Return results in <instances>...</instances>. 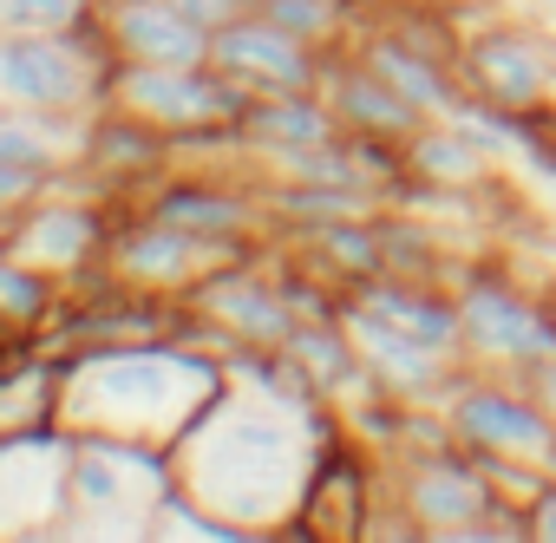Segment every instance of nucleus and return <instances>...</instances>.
Here are the masks:
<instances>
[{"instance_id": "nucleus-1", "label": "nucleus", "mask_w": 556, "mask_h": 543, "mask_svg": "<svg viewBox=\"0 0 556 543\" xmlns=\"http://www.w3.org/2000/svg\"><path fill=\"white\" fill-rule=\"evenodd\" d=\"M341 426V406L321 413H295L282 400H268L255 387H223L170 445L177 452V478L223 517L255 523L262 536H275V523L295 517L315 445Z\"/></svg>"}, {"instance_id": "nucleus-2", "label": "nucleus", "mask_w": 556, "mask_h": 543, "mask_svg": "<svg viewBox=\"0 0 556 543\" xmlns=\"http://www.w3.org/2000/svg\"><path fill=\"white\" fill-rule=\"evenodd\" d=\"M60 367V419L99 426L151 445H177L184 426L229 387L223 354L184 348L170 334L99 341V348H53Z\"/></svg>"}, {"instance_id": "nucleus-3", "label": "nucleus", "mask_w": 556, "mask_h": 543, "mask_svg": "<svg viewBox=\"0 0 556 543\" xmlns=\"http://www.w3.org/2000/svg\"><path fill=\"white\" fill-rule=\"evenodd\" d=\"M177 484V452L99 426H73L66 536H151L157 497Z\"/></svg>"}, {"instance_id": "nucleus-4", "label": "nucleus", "mask_w": 556, "mask_h": 543, "mask_svg": "<svg viewBox=\"0 0 556 543\" xmlns=\"http://www.w3.org/2000/svg\"><path fill=\"white\" fill-rule=\"evenodd\" d=\"M452 295L465 315V361L497 374H536L556 361V289L523 282L504 249H465Z\"/></svg>"}, {"instance_id": "nucleus-5", "label": "nucleus", "mask_w": 556, "mask_h": 543, "mask_svg": "<svg viewBox=\"0 0 556 543\" xmlns=\"http://www.w3.org/2000/svg\"><path fill=\"white\" fill-rule=\"evenodd\" d=\"M439 406H445L458 445H471L484 465L556 471V413L536 400V387L523 374H497V367H478L458 354Z\"/></svg>"}, {"instance_id": "nucleus-6", "label": "nucleus", "mask_w": 556, "mask_h": 543, "mask_svg": "<svg viewBox=\"0 0 556 543\" xmlns=\"http://www.w3.org/2000/svg\"><path fill=\"white\" fill-rule=\"evenodd\" d=\"M387 497L419 523L426 543H458V530L510 510L517 497L491 478V465L471 445H432V452H400L387 458Z\"/></svg>"}, {"instance_id": "nucleus-7", "label": "nucleus", "mask_w": 556, "mask_h": 543, "mask_svg": "<svg viewBox=\"0 0 556 543\" xmlns=\"http://www.w3.org/2000/svg\"><path fill=\"white\" fill-rule=\"evenodd\" d=\"M118 203H125V197H112V190H99V184H86V177L73 171V177L47 184V190L21 210V223H14V255H27L34 268H47L53 282H73L79 268L105 262L112 229H118Z\"/></svg>"}, {"instance_id": "nucleus-8", "label": "nucleus", "mask_w": 556, "mask_h": 543, "mask_svg": "<svg viewBox=\"0 0 556 543\" xmlns=\"http://www.w3.org/2000/svg\"><path fill=\"white\" fill-rule=\"evenodd\" d=\"M380 497H387V458L374 445H361L348 426H334L315 445L295 517L315 530V543H367V523H374Z\"/></svg>"}, {"instance_id": "nucleus-9", "label": "nucleus", "mask_w": 556, "mask_h": 543, "mask_svg": "<svg viewBox=\"0 0 556 543\" xmlns=\"http://www.w3.org/2000/svg\"><path fill=\"white\" fill-rule=\"evenodd\" d=\"M465 92L491 105H543L556 99V34L530 21H478L458 53Z\"/></svg>"}, {"instance_id": "nucleus-10", "label": "nucleus", "mask_w": 556, "mask_h": 543, "mask_svg": "<svg viewBox=\"0 0 556 543\" xmlns=\"http://www.w3.org/2000/svg\"><path fill=\"white\" fill-rule=\"evenodd\" d=\"M321 60H328V47L295 40L262 8H249V14H236L229 27L210 34V66L229 86H242L249 99H262V92H321Z\"/></svg>"}, {"instance_id": "nucleus-11", "label": "nucleus", "mask_w": 556, "mask_h": 543, "mask_svg": "<svg viewBox=\"0 0 556 543\" xmlns=\"http://www.w3.org/2000/svg\"><path fill=\"white\" fill-rule=\"evenodd\" d=\"M105 262H112V276L131 282V289H151V295H190L197 276H203L210 262H223V255H216L210 242H197L190 229L151 216L138 197H125V203H118V229H112Z\"/></svg>"}, {"instance_id": "nucleus-12", "label": "nucleus", "mask_w": 556, "mask_h": 543, "mask_svg": "<svg viewBox=\"0 0 556 543\" xmlns=\"http://www.w3.org/2000/svg\"><path fill=\"white\" fill-rule=\"evenodd\" d=\"M170 164H177V144L151 118H138L125 105L86 112V131H79V177L86 184H99L112 197H144Z\"/></svg>"}, {"instance_id": "nucleus-13", "label": "nucleus", "mask_w": 556, "mask_h": 543, "mask_svg": "<svg viewBox=\"0 0 556 543\" xmlns=\"http://www.w3.org/2000/svg\"><path fill=\"white\" fill-rule=\"evenodd\" d=\"M321 99L334 105V118H341V131L348 138H393V144H406L419 125H426V112L413 105V99H400L374 66H367V53L348 40V47H328V60H321Z\"/></svg>"}, {"instance_id": "nucleus-14", "label": "nucleus", "mask_w": 556, "mask_h": 543, "mask_svg": "<svg viewBox=\"0 0 556 543\" xmlns=\"http://www.w3.org/2000/svg\"><path fill=\"white\" fill-rule=\"evenodd\" d=\"M348 328H354V341H361V354H367L374 387H387V393H400V400H426V406L445 400L452 367H458L452 354L426 348L419 334L393 328L387 315H374V308H361V302H348Z\"/></svg>"}, {"instance_id": "nucleus-15", "label": "nucleus", "mask_w": 556, "mask_h": 543, "mask_svg": "<svg viewBox=\"0 0 556 543\" xmlns=\"http://www.w3.org/2000/svg\"><path fill=\"white\" fill-rule=\"evenodd\" d=\"M112 53L138 66H203L210 60V27H197L177 0H118L105 8Z\"/></svg>"}, {"instance_id": "nucleus-16", "label": "nucleus", "mask_w": 556, "mask_h": 543, "mask_svg": "<svg viewBox=\"0 0 556 543\" xmlns=\"http://www.w3.org/2000/svg\"><path fill=\"white\" fill-rule=\"evenodd\" d=\"M348 302H361V308H374V315H387L393 328H406V334H419L426 348H439V354H465V315H458V295H452V282H413V276H374V282H361V289H348Z\"/></svg>"}, {"instance_id": "nucleus-17", "label": "nucleus", "mask_w": 556, "mask_h": 543, "mask_svg": "<svg viewBox=\"0 0 556 543\" xmlns=\"http://www.w3.org/2000/svg\"><path fill=\"white\" fill-rule=\"evenodd\" d=\"M361 53H367V66L400 92V99H413L426 118H458V105L471 99L465 92V73L452 66V60H432V53H419V47H406V40H393V34H380V27H361V40H354Z\"/></svg>"}, {"instance_id": "nucleus-18", "label": "nucleus", "mask_w": 556, "mask_h": 543, "mask_svg": "<svg viewBox=\"0 0 556 543\" xmlns=\"http://www.w3.org/2000/svg\"><path fill=\"white\" fill-rule=\"evenodd\" d=\"M242 157H275V151H302L341 138V118L321 92H262L242 105Z\"/></svg>"}, {"instance_id": "nucleus-19", "label": "nucleus", "mask_w": 556, "mask_h": 543, "mask_svg": "<svg viewBox=\"0 0 556 543\" xmlns=\"http://www.w3.org/2000/svg\"><path fill=\"white\" fill-rule=\"evenodd\" d=\"M282 354L321 387L328 406H348L361 393H374V374H367V354L354 341L348 321H295V334L282 341Z\"/></svg>"}, {"instance_id": "nucleus-20", "label": "nucleus", "mask_w": 556, "mask_h": 543, "mask_svg": "<svg viewBox=\"0 0 556 543\" xmlns=\"http://www.w3.org/2000/svg\"><path fill=\"white\" fill-rule=\"evenodd\" d=\"M374 229H380V249H387V276H413V282H452L465 249L445 236L439 216L426 210H406V203H380L374 210Z\"/></svg>"}, {"instance_id": "nucleus-21", "label": "nucleus", "mask_w": 556, "mask_h": 543, "mask_svg": "<svg viewBox=\"0 0 556 543\" xmlns=\"http://www.w3.org/2000/svg\"><path fill=\"white\" fill-rule=\"evenodd\" d=\"M79 131H86V118H73V112H34V105L0 99V157L27 164L53 184L79 171Z\"/></svg>"}, {"instance_id": "nucleus-22", "label": "nucleus", "mask_w": 556, "mask_h": 543, "mask_svg": "<svg viewBox=\"0 0 556 543\" xmlns=\"http://www.w3.org/2000/svg\"><path fill=\"white\" fill-rule=\"evenodd\" d=\"M406 164L419 171V177H432V184H445V190H478L484 177H491V151L458 125V118H426L413 138H406Z\"/></svg>"}, {"instance_id": "nucleus-23", "label": "nucleus", "mask_w": 556, "mask_h": 543, "mask_svg": "<svg viewBox=\"0 0 556 543\" xmlns=\"http://www.w3.org/2000/svg\"><path fill=\"white\" fill-rule=\"evenodd\" d=\"M308 262H321L341 289H361L374 276H387V249H380V229H374V210L367 216H341V223H321L295 242Z\"/></svg>"}, {"instance_id": "nucleus-24", "label": "nucleus", "mask_w": 556, "mask_h": 543, "mask_svg": "<svg viewBox=\"0 0 556 543\" xmlns=\"http://www.w3.org/2000/svg\"><path fill=\"white\" fill-rule=\"evenodd\" d=\"M60 282L47 268H34L27 255H14V242H0V328L8 334H47L60 315Z\"/></svg>"}, {"instance_id": "nucleus-25", "label": "nucleus", "mask_w": 556, "mask_h": 543, "mask_svg": "<svg viewBox=\"0 0 556 543\" xmlns=\"http://www.w3.org/2000/svg\"><path fill=\"white\" fill-rule=\"evenodd\" d=\"M262 14L308 47H348V40H361L367 0H262Z\"/></svg>"}, {"instance_id": "nucleus-26", "label": "nucleus", "mask_w": 556, "mask_h": 543, "mask_svg": "<svg viewBox=\"0 0 556 543\" xmlns=\"http://www.w3.org/2000/svg\"><path fill=\"white\" fill-rule=\"evenodd\" d=\"M99 8V0H0V34L14 27H73Z\"/></svg>"}, {"instance_id": "nucleus-27", "label": "nucleus", "mask_w": 556, "mask_h": 543, "mask_svg": "<svg viewBox=\"0 0 556 543\" xmlns=\"http://www.w3.org/2000/svg\"><path fill=\"white\" fill-rule=\"evenodd\" d=\"M47 184H53V177H40V171H27V164H8V157H0V242H14L21 210H27Z\"/></svg>"}, {"instance_id": "nucleus-28", "label": "nucleus", "mask_w": 556, "mask_h": 543, "mask_svg": "<svg viewBox=\"0 0 556 543\" xmlns=\"http://www.w3.org/2000/svg\"><path fill=\"white\" fill-rule=\"evenodd\" d=\"M530 543H556V471H543L536 478V491H530Z\"/></svg>"}, {"instance_id": "nucleus-29", "label": "nucleus", "mask_w": 556, "mask_h": 543, "mask_svg": "<svg viewBox=\"0 0 556 543\" xmlns=\"http://www.w3.org/2000/svg\"><path fill=\"white\" fill-rule=\"evenodd\" d=\"M177 8H184V14H190L197 27H210V34H216V27H229L236 14H249L242 0H177Z\"/></svg>"}, {"instance_id": "nucleus-30", "label": "nucleus", "mask_w": 556, "mask_h": 543, "mask_svg": "<svg viewBox=\"0 0 556 543\" xmlns=\"http://www.w3.org/2000/svg\"><path fill=\"white\" fill-rule=\"evenodd\" d=\"M523 380H530V387H536V400L556 413V361H543V367H536V374H523Z\"/></svg>"}, {"instance_id": "nucleus-31", "label": "nucleus", "mask_w": 556, "mask_h": 543, "mask_svg": "<svg viewBox=\"0 0 556 543\" xmlns=\"http://www.w3.org/2000/svg\"><path fill=\"white\" fill-rule=\"evenodd\" d=\"M242 8H262V0H242Z\"/></svg>"}, {"instance_id": "nucleus-32", "label": "nucleus", "mask_w": 556, "mask_h": 543, "mask_svg": "<svg viewBox=\"0 0 556 543\" xmlns=\"http://www.w3.org/2000/svg\"><path fill=\"white\" fill-rule=\"evenodd\" d=\"M99 8H118V0H99Z\"/></svg>"}, {"instance_id": "nucleus-33", "label": "nucleus", "mask_w": 556, "mask_h": 543, "mask_svg": "<svg viewBox=\"0 0 556 543\" xmlns=\"http://www.w3.org/2000/svg\"><path fill=\"white\" fill-rule=\"evenodd\" d=\"M549 14H556V8H549Z\"/></svg>"}]
</instances>
